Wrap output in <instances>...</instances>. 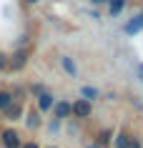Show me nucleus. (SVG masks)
<instances>
[{"instance_id":"nucleus-1","label":"nucleus","mask_w":143,"mask_h":148,"mask_svg":"<svg viewBox=\"0 0 143 148\" xmlns=\"http://www.w3.org/2000/svg\"><path fill=\"white\" fill-rule=\"evenodd\" d=\"M90 116H93V103L83 101V98H78V101H73V103H70V118L88 121Z\"/></svg>"},{"instance_id":"nucleus-2","label":"nucleus","mask_w":143,"mask_h":148,"mask_svg":"<svg viewBox=\"0 0 143 148\" xmlns=\"http://www.w3.org/2000/svg\"><path fill=\"white\" fill-rule=\"evenodd\" d=\"M0 146L3 148H20L23 146V138L15 128H3L0 131Z\"/></svg>"},{"instance_id":"nucleus-3","label":"nucleus","mask_w":143,"mask_h":148,"mask_svg":"<svg viewBox=\"0 0 143 148\" xmlns=\"http://www.w3.org/2000/svg\"><path fill=\"white\" fill-rule=\"evenodd\" d=\"M28 65V50L25 48H18L8 55V70H23Z\"/></svg>"},{"instance_id":"nucleus-4","label":"nucleus","mask_w":143,"mask_h":148,"mask_svg":"<svg viewBox=\"0 0 143 148\" xmlns=\"http://www.w3.org/2000/svg\"><path fill=\"white\" fill-rule=\"evenodd\" d=\"M123 33L126 35H138V33H143V13H135L133 18H128L126 23H123Z\"/></svg>"},{"instance_id":"nucleus-5","label":"nucleus","mask_w":143,"mask_h":148,"mask_svg":"<svg viewBox=\"0 0 143 148\" xmlns=\"http://www.w3.org/2000/svg\"><path fill=\"white\" fill-rule=\"evenodd\" d=\"M53 106H55V98H53V93H48V90H43V93L35 98V110H38V113H50Z\"/></svg>"},{"instance_id":"nucleus-6","label":"nucleus","mask_w":143,"mask_h":148,"mask_svg":"<svg viewBox=\"0 0 143 148\" xmlns=\"http://www.w3.org/2000/svg\"><path fill=\"white\" fill-rule=\"evenodd\" d=\"M23 116H25V103H13L5 113H3V118L5 121H10V123H15V121H23Z\"/></svg>"},{"instance_id":"nucleus-7","label":"nucleus","mask_w":143,"mask_h":148,"mask_svg":"<svg viewBox=\"0 0 143 148\" xmlns=\"http://www.w3.org/2000/svg\"><path fill=\"white\" fill-rule=\"evenodd\" d=\"M53 118L55 121H65V118H70V101H55L53 106Z\"/></svg>"},{"instance_id":"nucleus-8","label":"nucleus","mask_w":143,"mask_h":148,"mask_svg":"<svg viewBox=\"0 0 143 148\" xmlns=\"http://www.w3.org/2000/svg\"><path fill=\"white\" fill-rule=\"evenodd\" d=\"M60 68H63L70 78H78V65H75V60H73L70 55H60Z\"/></svg>"},{"instance_id":"nucleus-9","label":"nucleus","mask_w":143,"mask_h":148,"mask_svg":"<svg viewBox=\"0 0 143 148\" xmlns=\"http://www.w3.org/2000/svg\"><path fill=\"white\" fill-rule=\"evenodd\" d=\"M93 143H95V146H101V148H108V146L113 143V131H108V128L98 131V136H95Z\"/></svg>"},{"instance_id":"nucleus-10","label":"nucleus","mask_w":143,"mask_h":148,"mask_svg":"<svg viewBox=\"0 0 143 148\" xmlns=\"http://www.w3.org/2000/svg\"><path fill=\"white\" fill-rule=\"evenodd\" d=\"M13 103H15V98L10 93V88H0V113H5Z\"/></svg>"},{"instance_id":"nucleus-11","label":"nucleus","mask_w":143,"mask_h":148,"mask_svg":"<svg viewBox=\"0 0 143 148\" xmlns=\"http://www.w3.org/2000/svg\"><path fill=\"white\" fill-rule=\"evenodd\" d=\"M128 143H131V133L128 131L113 133V148H128Z\"/></svg>"},{"instance_id":"nucleus-12","label":"nucleus","mask_w":143,"mask_h":148,"mask_svg":"<svg viewBox=\"0 0 143 148\" xmlns=\"http://www.w3.org/2000/svg\"><path fill=\"white\" fill-rule=\"evenodd\" d=\"M126 3L128 0H108V3H105V5H108V15L118 18L120 13H123V8H126Z\"/></svg>"},{"instance_id":"nucleus-13","label":"nucleus","mask_w":143,"mask_h":148,"mask_svg":"<svg viewBox=\"0 0 143 148\" xmlns=\"http://www.w3.org/2000/svg\"><path fill=\"white\" fill-rule=\"evenodd\" d=\"M80 98H83V101H88V103H93L95 98H101V90H98V88H93V86H80Z\"/></svg>"},{"instance_id":"nucleus-14","label":"nucleus","mask_w":143,"mask_h":148,"mask_svg":"<svg viewBox=\"0 0 143 148\" xmlns=\"http://www.w3.org/2000/svg\"><path fill=\"white\" fill-rule=\"evenodd\" d=\"M25 125H28L30 131L40 128V113H38V110H33V113H28V121H25Z\"/></svg>"},{"instance_id":"nucleus-15","label":"nucleus","mask_w":143,"mask_h":148,"mask_svg":"<svg viewBox=\"0 0 143 148\" xmlns=\"http://www.w3.org/2000/svg\"><path fill=\"white\" fill-rule=\"evenodd\" d=\"M10 93H13V98H15L18 103H25V98H28V90H25L23 86H15V88H10Z\"/></svg>"},{"instance_id":"nucleus-16","label":"nucleus","mask_w":143,"mask_h":148,"mask_svg":"<svg viewBox=\"0 0 143 148\" xmlns=\"http://www.w3.org/2000/svg\"><path fill=\"white\" fill-rule=\"evenodd\" d=\"M25 90H30V93L35 95V98H38V95L43 93V90H45V86H40V83H33V86H30V88H25Z\"/></svg>"},{"instance_id":"nucleus-17","label":"nucleus","mask_w":143,"mask_h":148,"mask_svg":"<svg viewBox=\"0 0 143 148\" xmlns=\"http://www.w3.org/2000/svg\"><path fill=\"white\" fill-rule=\"evenodd\" d=\"M5 70H8V55L0 50V73H5Z\"/></svg>"},{"instance_id":"nucleus-18","label":"nucleus","mask_w":143,"mask_h":148,"mask_svg":"<svg viewBox=\"0 0 143 148\" xmlns=\"http://www.w3.org/2000/svg\"><path fill=\"white\" fill-rule=\"evenodd\" d=\"M128 148H143V140L135 138V136H131V143H128Z\"/></svg>"},{"instance_id":"nucleus-19","label":"nucleus","mask_w":143,"mask_h":148,"mask_svg":"<svg viewBox=\"0 0 143 148\" xmlns=\"http://www.w3.org/2000/svg\"><path fill=\"white\" fill-rule=\"evenodd\" d=\"M20 148H40V143L38 140H23V146Z\"/></svg>"},{"instance_id":"nucleus-20","label":"nucleus","mask_w":143,"mask_h":148,"mask_svg":"<svg viewBox=\"0 0 143 148\" xmlns=\"http://www.w3.org/2000/svg\"><path fill=\"white\" fill-rule=\"evenodd\" d=\"M90 3H93V5H105L108 0H90Z\"/></svg>"},{"instance_id":"nucleus-21","label":"nucleus","mask_w":143,"mask_h":148,"mask_svg":"<svg viewBox=\"0 0 143 148\" xmlns=\"http://www.w3.org/2000/svg\"><path fill=\"white\" fill-rule=\"evenodd\" d=\"M25 3H28V5H35V3H40V0H25Z\"/></svg>"},{"instance_id":"nucleus-22","label":"nucleus","mask_w":143,"mask_h":148,"mask_svg":"<svg viewBox=\"0 0 143 148\" xmlns=\"http://www.w3.org/2000/svg\"><path fill=\"white\" fill-rule=\"evenodd\" d=\"M138 73H141V75H143V63H138Z\"/></svg>"},{"instance_id":"nucleus-23","label":"nucleus","mask_w":143,"mask_h":148,"mask_svg":"<svg viewBox=\"0 0 143 148\" xmlns=\"http://www.w3.org/2000/svg\"><path fill=\"white\" fill-rule=\"evenodd\" d=\"M86 148H101V146H95V143H88V146Z\"/></svg>"},{"instance_id":"nucleus-24","label":"nucleus","mask_w":143,"mask_h":148,"mask_svg":"<svg viewBox=\"0 0 143 148\" xmlns=\"http://www.w3.org/2000/svg\"><path fill=\"white\" fill-rule=\"evenodd\" d=\"M48 148H58V146H48Z\"/></svg>"},{"instance_id":"nucleus-25","label":"nucleus","mask_w":143,"mask_h":148,"mask_svg":"<svg viewBox=\"0 0 143 148\" xmlns=\"http://www.w3.org/2000/svg\"><path fill=\"white\" fill-rule=\"evenodd\" d=\"M0 118H3V113H0Z\"/></svg>"},{"instance_id":"nucleus-26","label":"nucleus","mask_w":143,"mask_h":148,"mask_svg":"<svg viewBox=\"0 0 143 148\" xmlns=\"http://www.w3.org/2000/svg\"><path fill=\"white\" fill-rule=\"evenodd\" d=\"M141 13H143V10H141Z\"/></svg>"}]
</instances>
